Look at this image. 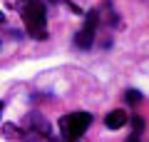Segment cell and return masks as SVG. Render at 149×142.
<instances>
[{
  "instance_id": "7",
  "label": "cell",
  "mask_w": 149,
  "mask_h": 142,
  "mask_svg": "<svg viewBox=\"0 0 149 142\" xmlns=\"http://www.w3.org/2000/svg\"><path fill=\"white\" fill-rule=\"evenodd\" d=\"M127 100H129V102H139L142 97H139V92H137V90H129V92H127Z\"/></svg>"
},
{
  "instance_id": "8",
  "label": "cell",
  "mask_w": 149,
  "mask_h": 142,
  "mask_svg": "<svg viewBox=\"0 0 149 142\" xmlns=\"http://www.w3.org/2000/svg\"><path fill=\"white\" fill-rule=\"evenodd\" d=\"M127 142H139V132H134V135H129Z\"/></svg>"
},
{
  "instance_id": "1",
  "label": "cell",
  "mask_w": 149,
  "mask_h": 142,
  "mask_svg": "<svg viewBox=\"0 0 149 142\" xmlns=\"http://www.w3.org/2000/svg\"><path fill=\"white\" fill-rule=\"evenodd\" d=\"M22 20H25V27L32 37L42 40L45 37V25H47V10H45V3L40 0H30L22 5Z\"/></svg>"
},
{
  "instance_id": "4",
  "label": "cell",
  "mask_w": 149,
  "mask_h": 142,
  "mask_svg": "<svg viewBox=\"0 0 149 142\" xmlns=\"http://www.w3.org/2000/svg\"><path fill=\"white\" fill-rule=\"evenodd\" d=\"M127 120H129V115L124 110H112L109 115L104 117V125L109 127V130H119V127L127 125Z\"/></svg>"
},
{
  "instance_id": "6",
  "label": "cell",
  "mask_w": 149,
  "mask_h": 142,
  "mask_svg": "<svg viewBox=\"0 0 149 142\" xmlns=\"http://www.w3.org/2000/svg\"><path fill=\"white\" fill-rule=\"evenodd\" d=\"M3 135H5L8 140H22V127L8 122V125H3Z\"/></svg>"
},
{
  "instance_id": "5",
  "label": "cell",
  "mask_w": 149,
  "mask_h": 142,
  "mask_svg": "<svg viewBox=\"0 0 149 142\" xmlns=\"http://www.w3.org/2000/svg\"><path fill=\"white\" fill-rule=\"evenodd\" d=\"M92 42H95V27H87L85 25L77 35H74V45H77V47H85V50H87Z\"/></svg>"
},
{
  "instance_id": "3",
  "label": "cell",
  "mask_w": 149,
  "mask_h": 142,
  "mask_svg": "<svg viewBox=\"0 0 149 142\" xmlns=\"http://www.w3.org/2000/svg\"><path fill=\"white\" fill-rule=\"evenodd\" d=\"M50 135V125L37 115H30V125L22 130V140H37V137H47Z\"/></svg>"
},
{
  "instance_id": "9",
  "label": "cell",
  "mask_w": 149,
  "mask_h": 142,
  "mask_svg": "<svg viewBox=\"0 0 149 142\" xmlns=\"http://www.w3.org/2000/svg\"><path fill=\"white\" fill-rule=\"evenodd\" d=\"M3 22H5V15H3V13H0V25H3Z\"/></svg>"
},
{
  "instance_id": "2",
  "label": "cell",
  "mask_w": 149,
  "mask_h": 142,
  "mask_svg": "<svg viewBox=\"0 0 149 142\" xmlns=\"http://www.w3.org/2000/svg\"><path fill=\"white\" fill-rule=\"evenodd\" d=\"M90 122H92V115H87V112H72V115H65L62 120H60V130H62V135L72 142L90 127Z\"/></svg>"
},
{
  "instance_id": "10",
  "label": "cell",
  "mask_w": 149,
  "mask_h": 142,
  "mask_svg": "<svg viewBox=\"0 0 149 142\" xmlns=\"http://www.w3.org/2000/svg\"><path fill=\"white\" fill-rule=\"evenodd\" d=\"M3 107H5V105H3V102H0V115H3Z\"/></svg>"
}]
</instances>
